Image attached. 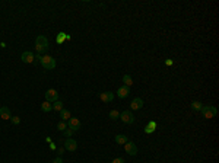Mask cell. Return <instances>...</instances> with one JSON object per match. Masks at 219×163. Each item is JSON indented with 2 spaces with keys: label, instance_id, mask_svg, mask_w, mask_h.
Segmentation results:
<instances>
[{
  "label": "cell",
  "instance_id": "cell-25",
  "mask_svg": "<svg viewBox=\"0 0 219 163\" xmlns=\"http://www.w3.org/2000/svg\"><path fill=\"white\" fill-rule=\"evenodd\" d=\"M10 120H12V122H13L15 125H18V124L21 122V118H19V117H12Z\"/></svg>",
  "mask_w": 219,
  "mask_h": 163
},
{
  "label": "cell",
  "instance_id": "cell-16",
  "mask_svg": "<svg viewBox=\"0 0 219 163\" xmlns=\"http://www.w3.org/2000/svg\"><path fill=\"white\" fill-rule=\"evenodd\" d=\"M70 111H67V109H63V111H60V118L62 121H69L70 120Z\"/></svg>",
  "mask_w": 219,
  "mask_h": 163
},
{
  "label": "cell",
  "instance_id": "cell-15",
  "mask_svg": "<svg viewBox=\"0 0 219 163\" xmlns=\"http://www.w3.org/2000/svg\"><path fill=\"white\" fill-rule=\"evenodd\" d=\"M127 141H129V137L127 135H124V134H117L116 135V143L117 144H126Z\"/></svg>",
  "mask_w": 219,
  "mask_h": 163
},
{
  "label": "cell",
  "instance_id": "cell-24",
  "mask_svg": "<svg viewBox=\"0 0 219 163\" xmlns=\"http://www.w3.org/2000/svg\"><path fill=\"white\" fill-rule=\"evenodd\" d=\"M64 38H66V35H64L63 32H62V33H58V36H57V42H58V44H62V42H63V39H64Z\"/></svg>",
  "mask_w": 219,
  "mask_h": 163
},
{
  "label": "cell",
  "instance_id": "cell-9",
  "mask_svg": "<svg viewBox=\"0 0 219 163\" xmlns=\"http://www.w3.org/2000/svg\"><path fill=\"white\" fill-rule=\"evenodd\" d=\"M76 149H77V143L75 140L67 138L64 141V150H67V152H76Z\"/></svg>",
  "mask_w": 219,
  "mask_h": 163
},
{
  "label": "cell",
  "instance_id": "cell-13",
  "mask_svg": "<svg viewBox=\"0 0 219 163\" xmlns=\"http://www.w3.org/2000/svg\"><path fill=\"white\" fill-rule=\"evenodd\" d=\"M130 108L134 111V109H140L143 108V100L140 98H134L133 100H131V103H130Z\"/></svg>",
  "mask_w": 219,
  "mask_h": 163
},
{
  "label": "cell",
  "instance_id": "cell-27",
  "mask_svg": "<svg viewBox=\"0 0 219 163\" xmlns=\"http://www.w3.org/2000/svg\"><path fill=\"white\" fill-rule=\"evenodd\" d=\"M53 163H63V160H62V157H60V156H57L54 160H53Z\"/></svg>",
  "mask_w": 219,
  "mask_h": 163
},
{
  "label": "cell",
  "instance_id": "cell-23",
  "mask_svg": "<svg viewBox=\"0 0 219 163\" xmlns=\"http://www.w3.org/2000/svg\"><path fill=\"white\" fill-rule=\"evenodd\" d=\"M73 132L75 131H72L70 128H66L64 131H63V134H64V137H67V138H72V135H73Z\"/></svg>",
  "mask_w": 219,
  "mask_h": 163
},
{
  "label": "cell",
  "instance_id": "cell-14",
  "mask_svg": "<svg viewBox=\"0 0 219 163\" xmlns=\"http://www.w3.org/2000/svg\"><path fill=\"white\" fill-rule=\"evenodd\" d=\"M155 130H156V122H155V121H149V122L146 124V127H145V132H146V134H152Z\"/></svg>",
  "mask_w": 219,
  "mask_h": 163
},
{
  "label": "cell",
  "instance_id": "cell-3",
  "mask_svg": "<svg viewBox=\"0 0 219 163\" xmlns=\"http://www.w3.org/2000/svg\"><path fill=\"white\" fill-rule=\"evenodd\" d=\"M40 63H41V65H43L45 70H53V68H56V60L53 57H50V55H43Z\"/></svg>",
  "mask_w": 219,
  "mask_h": 163
},
{
  "label": "cell",
  "instance_id": "cell-7",
  "mask_svg": "<svg viewBox=\"0 0 219 163\" xmlns=\"http://www.w3.org/2000/svg\"><path fill=\"white\" fill-rule=\"evenodd\" d=\"M124 149H126V153L130 154V156H136V154H137V147H136L134 143L127 141L126 144H124Z\"/></svg>",
  "mask_w": 219,
  "mask_h": 163
},
{
  "label": "cell",
  "instance_id": "cell-10",
  "mask_svg": "<svg viewBox=\"0 0 219 163\" xmlns=\"http://www.w3.org/2000/svg\"><path fill=\"white\" fill-rule=\"evenodd\" d=\"M130 95V87H127V86H121L118 87V90H117V96L121 99H124V98H127Z\"/></svg>",
  "mask_w": 219,
  "mask_h": 163
},
{
  "label": "cell",
  "instance_id": "cell-21",
  "mask_svg": "<svg viewBox=\"0 0 219 163\" xmlns=\"http://www.w3.org/2000/svg\"><path fill=\"white\" fill-rule=\"evenodd\" d=\"M190 106H191L193 111H200L202 106H203V103H202V102H199V100H194V102H191V105H190Z\"/></svg>",
  "mask_w": 219,
  "mask_h": 163
},
{
  "label": "cell",
  "instance_id": "cell-20",
  "mask_svg": "<svg viewBox=\"0 0 219 163\" xmlns=\"http://www.w3.org/2000/svg\"><path fill=\"white\" fill-rule=\"evenodd\" d=\"M108 117H110V118H111L112 121H116L117 118H120V112H118L117 109H112V111H110Z\"/></svg>",
  "mask_w": 219,
  "mask_h": 163
},
{
  "label": "cell",
  "instance_id": "cell-4",
  "mask_svg": "<svg viewBox=\"0 0 219 163\" xmlns=\"http://www.w3.org/2000/svg\"><path fill=\"white\" fill-rule=\"evenodd\" d=\"M120 120L124 122V124H133L134 122V115H133V112L131 111H123L120 114Z\"/></svg>",
  "mask_w": 219,
  "mask_h": 163
},
{
  "label": "cell",
  "instance_id": "cell-8",
  "mask_svg": "<svg viewBox=\"0 0 219 163\" xmlns=\"http://www.w3.org/2000/svg\"><path fill=\"white\" fill-rule=\"evenodd\" d=\"M21 60L23 61V63H26V64H31V63H34L35 61V58H34V54L31 53V51H23L21 55Z\"/></svg>",
  "mask_w": 219,
  "mask_h": 163
},
{
  "label": "cell",
  "instance_id": "cell-12",
  "mask_svg": "<svg viewBox=\"0 0 219 163\" xmlns=\"http://www.w3.org/2000/svg\"><path fill=\"white\" fill-rule=\"evenodd\" d=\"M99 99H101L102 102H111V100L114 99V93H112V92H102V93L99 95Z\"/></svg>",
  "mask_w": 219,
  "mask_h": 163
},
{
  "label": "cell",
  "instance_id": "cell-19",
  "mask_svg": "<svg viewBox=\"0 0 219 163\" xmlns=\"http://www.w3.org/2000/svg\"><path fill=\"white\" fill-rule=\"evenodd\" d=\"M53 109L57 111V112L63 111V109H64V106H63V102H62V100H56L54 103H53Z\"/></svg>",
  "mask_w": 219,
  "mask_h": 163
},
{
  "label": "cell",
  "instance_id": "cell-18",
  "mask_svg": "<svg viewBox=\"0 0 219 163\" xmlns=\"http://www.w3.org/2000/svg\"><path fill=\"white\" fill-rule=\"evenodd\" d=\"M123 83H124V86L130 87L131 85H133V79H131V76H129V74H124V76H123Z\"/></svg>",
  "mask_w": 219,
  "mask_h": 163
},
{
  "label": "cell",
  "instance_id": "cell-17",
  "mask_svg": "<svg viewBox=\"0 0 219 163\" xmlns=\"http://www.w3.org/2000/svg\"><path fill=\"white\" fill-rule=\"evenodd\" d=\"M41 111H44V112H50V111H53V105L50 103V102H43L41 103Z\"/></svg>",
  "mask_w": 219,
  "mask_h": 163
},
{
  "label": "cell",
  "instance_id": "cell-6",
  "mask_svg": "<svg viewBox=\"0 0 219 163\" xmlns=\"http://www.w3.org/2000/svg\"><path fill=\"white\" fill-rule=\"evenodd\" d=\"M67 128H70L72 131H79L82 128V124H80V121L77 120V118H70V120L67 121Z\"/></svg>",
  "mask_w": 219,
  "mask_h": 163
},
{
  "label": "cell",
  "instance_id": "cell-5",
  "mask_svg": "<svg viewBox=\"0 0 219 163\" xmlns=\"http://www.w3.org/2000/svg\"><path fill=\"white\" fill-rule=\"evenodd\" d=\"M45 100L50 103H54L56 100H58V92L56 89H48L45 92Z\"/></svg>",
  "mask_w": 219,
  "mask_h": 163
},
{
  "label": "cell",
  "instance_id": "cell-2",
  "mask_svg": "<svg viewBox=\"0 0 219 163\" xmlns=\"http://www.w3.org/2000/svg\"><path fill=\"white\" fill-rule=\"evenodd\" d=\"M200 112H202V115L205 117V118H213V117H216V114H218V109L215 108V106H212V105H203L202 109H200Z\"/></svg>",
  "mask_w": 219,
  "mask_h": 163
},
{
  "label": "cell",
  "instance_id": "cell-1",
  "mask_svg": "<svg viewBox=\"0 0 219 163\" xmlns=\"http://www.w3.org/2000/svg\"><path fill=\"white\" fill-rule=\"evenodd\" d=\"M48 45H50V44H48V39H47L44 35H38V36H37V39H35V50H37L40 54L48 51V48H50Z\"/></svg>",
  "mask_w": 219,
  "mask_h": 163
},
{
  "label": "cell",
  "instance_id": "cell-28",
  "mask_svg": "<svg viewBox=\"0 0 219 163\" xmlns=\"http://www.w3.org/2000/svg\"><path fill=\"white\" fill-rule=\"evenodd\" d=\"M63 153H64V147H60V149H57V154H58V156H62Z\"/></svg>",
  "mask_w": 219,
  "mask_h": 163
},
{
  "label": "cell",
  "instance_id": "cell-29",
  "mask_svg": "<svg viewBox=\"0 0 219 163\" xmlns=\"http://www.w3.org/2000/svg\"><path fill=\"white\" fill-rule=\"evenodd\" d=\"M165 64H166V65H172V60H170V58H168V60H165Z\"/></svg>",
  "mask_w": 219,
  "mask_h": 163
},
{
  "label": "cell",
  "instance_id": "cell-11",
  "mask_svg": "<svg viewBox=\"0 0 219 163\" xmlns=\"http://www.w3.org/2000/svg\"><path fill=\"white\" fill-rule=\"evenodd\" d=\"M0 118H2V120H10L12 118V114H10V111H9L8 106H2V108H0Z\"/></svg>",
  "mask_w": 219,
  "mask_h": 163
},
{
  "label": "cell",
  "instance_id": "cell-26",
  "mask_svg": "<svg viewBox=\"0 0 219 163\" xmlns=\"http://www.w3.org/2000/svg\"><path fill=\"white\" fill-rule=\"evenodd\" d=\"M111 163H124V159L123 157H116V159H112Z\"/></svg>",
  "mask_w": 219,
  "mask_h": 163
},
{
  "label": "cell",
  "instance_id": "cell-22",
  "mask_svg": "<svg viewBox=\"0 0 219 163\" xmlns=\"http://www.w3.org/2000/svg\"><path fill=\"white\" fill-rule=\"evenodd\" d=\"M57 128L60 131H64L66 128H67V122H66V121H60V122L57 124Z\"/></svg>",
  "mask_w": 219,
  "mask_h": 163
}]
</instances>
